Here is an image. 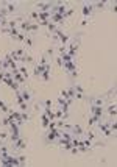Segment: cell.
<instances>
[{
	"mask_svg": "<svg viewBox=\"0 0 117 167\" xmlns=\"http://www.w3.org/2000/svg\"><path fill=\"white\" fill-rule=\"evenodd\" d=\"M39 28H41V27H39L36 22H31V27H30V33H37V31H39Z\"/></svg>",
	"mask_w": 117,
	"mask_h": 167,
	"instance_id": "484cf974",
	"label": "cell"
},
{
	"mask_svg": "<svg viewBox=\"0 0 117 167\" xmlns=\"http://www.w3.org/2000/svg\"><path fill=\"white\" fill-rule=\"evenodd\" d=\"M19 72L23 75V78H25V80H28L30 74H28V69H27V66H20V67H19Z\"/></svg>",
	"mask_w": 117,
	"mask_h": 167,
	"instance_id": "ffe728a7",
	"label": "cell"
},
{
	"mask_svg": "<svg viewBox=\"0 0 117 167\" xmlns=\"http://www.w3.org/2000/svg\"><path fill=\"white\" fill-rule=\"evenodd\" d=\"M41 122H42V128L47 130V128H48V123H50V119H48L44 113H41Z\"/></svg>",
	"mask_w": 117,
	"mask_h": 167,
	"instance_id": "e0dca14e",
	"label": "cell"
},
{
	"mask_svg": "<svg viewBox=\"0 0 117 167\" xmlns=\"http://www.w3.org/2000/svg\"><path fill=\"white\" fill-rule=\"evenodd\" d=\"M42 72H44V66H41V64H34V69H33V75L36 77V78H41V75H42Z\"/></svg>",
	"mask_w": 117,
	"mask_h": 167,
	"instance_id": "7c38bea8",
	"label": "cell"
},
{
	"mask_svg": "<svg viewBox=\"0 0 117 167\" xmlns=\"http://www.w3.org/2000/svg\"><path fill=\"white\" fill-rule=\"evenodd\" d=\"M3 78H5V71H0V83H3Z\"/></svg>",
	"mask_w": 117,
	"mask_h": 167,
	"instance_id": "1f68e13d",
	"label": "cell"
},
{
	"mask_svg": "<svg viewBox=\"0 0 117 167\" xmlns=\"http://www.w3.org/2000/svg\"><path fill=\"white\" fill-rule=\"evenodd\" d=\"M105 102H106V95H98V97H89V103L94 106H103L105 108Z\"/></svg>",
	"mask_w": 117,
	"mask_h": 167,
	"instance_id": "5b68a950",
	"label": "cell"
},
{
	"mask_svg": "<svg viewBox=\"0 0 117 167\" xmlns=\"http://www.w3.org/2000/svg\"><path fill=\"white\" fill-rule=\"evenodd\" d=\"M59 131L61 128H55V130H45V133L42 134V141L45 145H50V144H55V141L59 137Z\"/></svg>",
	"mask_w": 117,
	"mask_h": 167,
	"instance_id": "7a4b0ae2",
	"label": "cell"
},
{
	"mask_svg": "<svg viewBox=\"0 0 117 167\" xmlns=\"http://www.w3.org/2000/svg\"><path fill=\"white\" fill-rule=\"evenodd\" d=\"M115 108H117L115 102H111V103H108V105H106V108H105V114H108L111 119H115V114H117Z\"/></svg>",
	"mask_w": 117,
	"mask_h": 167,
	"instance_id": "30bf717a",
	"label": "cell"
},
{
	"mask_svg": "<svg viewBox=\"0 0 117 167\" xmlns=\"http://www.w3.org/2000/svg\"><path fill=\"white\" fill-rule=\"evenodd\" d=\"M41 105H42V108H51V106H53L51 100H44V102H41Z\"/></svg>",
	"mask_w": 117,
	"mask_h": 167,
	"instance_id": "f1b7e54d",
	"label": "cell"
},
{
	"mask_svg": "<svg viewBox=\"0 0 117 167\" xmlns=\"http://www.w3.org/2000/svg\"><path fill=\"white\" fill-rule=\"evenodd\" d=\"M72 85H73V89H75V99H78V100L86 99V95H84V88L80 86L78 83H72Z\"/></svg>",
	"mask_w": 117,
	"mask_h": 167,
	"instance_id": "9c48e42d",
	"label": "cell"
},
{
	"mask_svg": "<svg viewBox=\"0 0 117 167\" xmlns=\"http://www.w3.org/2000/svg\"><path fill=\"white\" fill-rule=\"evenodd\" d=\"M109 5H111V11L115 14V13H117V5H115V2H112V3H109Z\"/></svg>",
	"mask_w": 117,
	"mask_h": 167,
	"instance_id": "4dcf8cb0",
	"label": "cell"
},
{
	"mask_svg": "<svg viewBox=\"0 0 117 167\" xmlns=\"http://www.w3.org/2000/svg\"><path fill=\"white\" fill-rule=\"evenodd\" d=\"M84 136L89 139V141H95V139H97V134H95L94 130H87V131H84Z\"/></svg>",
	"mask_w": 117,
	"mask_h": 167,
	"instance_id": "d6986e66",
	"label": "cell"
},
{
	"mask_svg": "<svg viewBox=\"0 0 117 167\" xmlns=\"http://www.w3.org/2000/svg\"><path fill=\"white\" fill-rule=\"evenodd\" d=\"M97 122H100V119L95 117L94 114H89V116H87V125H89V127H94Z\"/></svg>",
	"mask_w": 117,
	"mask_h": 167,
	"instance_id": "5bb4252c",
	"label": "cell"
},
{
	"mask_svg": "<svg viewBox=\"0 0 117 167\" xmlns=\"http://www.w3.org/2000/svg\"><path fill=\"white\" fill-rule=\"evenodd\" d=\"M47 30H48V33H50V34H53V33H56V31L59 30V27H58V25H55L53 22H48Z\"/></svg>",
	"mask_w": 117,
	"mask_h": 167,
	"instance_id": "2e32d148",
	"label": "cell"
},
{
	"mask_svg": "<svg viewBox=\"0 0 117 167\" xmlns=\"http://www.w3.org/2000/svg\"><path fill=\"white\" fill-rule=\"evenodd\" d=\"M108 5H109L108 2H97V3H94V8L95 9H103V8L108 6Z\"/></svg>",
	"mask_w": 117,
	"mask_h": 167,
	"instance_id": "d4e9b609",
	"label": "cell"
},
{
	"mask_svg": "<svg viewBox=\"0 0 117 167\" xmlns=\"http://www.w3.org/2000/svg\"><path fill=\"white\" fill-rule=\"evenodd\" d=\"M20 117H22L23 123H28V122L31 120V116H30L28 111H20Z\"/></svg>",
	"mask_w": 117,
	"mask_h": 167,
	"instance_id": "ac0fdd59",
	"label": "cell"
},
{
	"mask_svg": "<svg viewBox=\"0 0 117 167\" xmlns=\"http://www.w3.org/2000/svg\"><path fill=\"white\" fill-rule=\"evenodd\" d=\"M94 3H84L83 5V9H81V14H83V19H89L90 17V14H92V13H94Z\"/></svg>",
	"mask_w": 117,
	"mask_h": 167,
	"instance_id": "52a82bcc",
	"label": "cell"
},
{
	"mask_svg": "<svg viewBox=\"0 0 117 167\" xmlns=\"http://www.w3.org/2000/svg\"><path fill=\"white\" fill-rule=\"evenodd\" d=\"M50 72H51V71H44V72H42V75H41L42 81H50V78H51Z\"/></svg>",
	"mask_w": 117,
	"mask_h": 167,
	"instance_id": "cb8c5ba5",
	"label": "cell"
},
{
	"mask_svg": "<svg viewBox=\"0 0 117 167\" xmlns=\"http://www.w3.org/2000/svg\"><path fill=\"white\" fill-rule=\"evenodd\" d=\"M25 45H27V49H31L33 47V38H31V34H27V38H25V42H23Z\"/></svg>",
	"mask_w": 117,
	"mask_h": 167,
	"instance_id": "7402d4cb",
	"label": "cell"
},
{
	"mask_svg": "<svg viewBox=\"0 0 117 167\" xmlns=\"http://www.w3.org/2000/svg\"><path fill=\"white\" fill-rule=\"evenodd\" d=\"M6 139H9V133L5 131V130H0V142L6 141Z\"/></svg>",
	"mask_w": 117,
	"mask_h": 167,
	"instance_id": "603a6c76",
	"label": "cell"
},
{
	"mask_svg": "<svg viewBox=\"0 0 117 167\" xmlns=\"http://www.w3.org/2000/svg\"><path fill=\"white\" fill-rule=\"evenodd\" d=\"M89 114H94L95 117H98L100 120H103V116H105V108H103V106H94V105H90Z\"/></svg>",
	"mask_w": 117,
	"mask_h": 167,
	"instance_id": "277c9868",
	"label": "cell"
},
{
	"mask_svg": "<svg viewBox=\"0 0 117 167\" xmlns=\"http://www.w3.org/2000/svg\"><path fill=\"white\" fill-rule=\"evenodd\" d=\"M19 111H30V106H28V103H27V102L20 103V105H19Z\"/></svg>",
	"mask_w": 117,
	"mask_h": 167,
	"instance_id": "4316f807",
	"label": "cell"
},
{
	"mask_svg": "<svg viewBox=\"0 0 117 167\" xmlns=\"http://www.w3.org/2000/svg\"><path fill=\"white\" fill-rule=\"evenodd\" d=\"M20 95H22V99L27 102V103H30V102L33 100V94H31V91H30L27 86L20 88Z\"/></svg>",
	"mask_w": 117,
	"mask_h": 167,
	"instance_id": "8fae6325",
	"label": "cell"
},
{
	"mask_svg": "<svg viewBox=\"0 0 117 167\" xmlns=\"http://www.w3.org/2000/svg\"><path fill=\"white\" fill-rule=\"evenodd\" d=\"M67 117H69V114H64L61 109H56L55 111V120H58V119H62V120H67Z\"/></svg>",
	"mask_w": 117,
	"mask_h": 167,
	"instance_id": "9a60e30c",
	"label": "cell"
},
{
	"mask_svg": "<svg viewBox=\"0 0 117 167\" xmlns=\"http://www.w3.org/2000/svg\"><path fill=\"white\" fill-rule=\"evenodd\" d=\"M53 6V2H39L36 3V11L37 13H48Z\"/></svg>",
	"mask_w": 117,
	"mask_h": 167,
	"instance_id": "8992f818",
	"label": "cell"
},
{
	"mask_svg": "<svg viewBox=\"0 0 117 167\" xmlns=\"http://www.w3.org/2000/svg\"><path fill=\"white\" fill-rule=\"evenodd\" d=\"M2 6L8 11V14H17V3H12V2H2Z\"/></svg>",
	"mask_w": 117,
	"mask_h": 167,
	"instance_id": "ba28073f",
	"label": "cell"
},
{
	"mask_svg": "<svg viewBox=\"0 0 117 167\" xmlns=\"http://www.w3.org/2000/svg\"><path fill=\"white\" fill-rule=\"evenodd\" d=\"M16 156H17V155H16ZM17 161H19V165H20V167L27 165V156H25V155H19V156H17Z\"/></svg>",
	"mask_w": 117,
	"mask_h": 167,
	"instance_id": "44dd1931",
	"label": "cell"
},
{
	"mask_svg": "<svg viewBox=\"0 0 117 167\" xmlns=\"http://www.w3.org/2000/svg\"><path fill=\"white\" fill-rule=\"evenodd\" d=\"M42 113H44L50 120H55V111L51 109V108H42Z\"/></svg>",
	"mask_w": 117,
	"mask_h": 167,
	"instance_id": "4fadbf2b",
	"label": "cell"
},
{
	"mask_svg": "<svg viewBox=\"0 0 117 167\" xmlns=\"http://www.w3.org/2000/svg\"><path fill=\"white\" fill-rule=\"evenodd\" d=\"M81 31H78V33H75V36H72L70 38V41H69V44H67V53L70 55L72 58H75L76 56V52H78V49H80V41H81Z\"/></svg>",
	"mask_w": 117,
	"mask_h": 167,
	"instance_id": "6da1fadb",
	"label": "cell"
},
{
	"mask_svg": "<svg viewBox=\"0 0 117 167\" xmlns=\"http://www.w3.org/2000/svg\"><path fill=\"white\" fill-rule=\"evenodd\" d=\"M25 38H27V34H25V33H19L17 34V38H16V41H19V42H25Z\"/></svg>",
	"mask_w": 117,
	"mask_h": 167,
	"instance_id": "83f0119b",
	"label": "cell"
},
{
	"mask_svg": "<svg viewBox=\"0 0 117 167\" xmlns=\"http://www.w3.org/2000/svg\"><path fill=\"white\" fill-rule=\"evenodd\" d=\"M72 14H73V9H67V11H66V14H64L62 17H64V19H67V17H70Z\"/></svg>",
	"mask_w": 117,
	"mask_h": 167,
	"instance_id": "f546056e",
	"label": "cell"
},
{
	"mask_svg": "<svg viewBox=\"0 0 117 167\" xmlns=\"http://www.w3.org/2000/svg\"><path fill=\"white\" fill-rule=\"evenodd\" d=\"M9 147H11V151L16 155L17 151H22V150H25V148H27V139H25L23 136H20L16 142L9 144Z\"/></svg>",
	"mask_w": 117,
	"mask_h": 167,
	"instance_id": "3957f363",
	"label": "cell"
}]
</instances>
